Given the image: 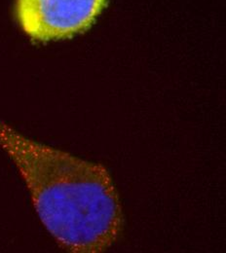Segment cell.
<instances>
[{
    "label": "cell",
    "mask_w": 226,
    "mask_h": 253,
    "mask_svg": "<svg viewBox=\"0 0 226 253\" xmlns=\"http://www.w3.org/2000/svg\"><path fill=\"white\" fill-rule=\"evenodd\" d=\"M0 146L19 169L46 229L72 253H101L122 227L118 195L107 170L35 142L0 122Z\"/></svg>",
    "instance_id": "6da1fadb"
},
{
    "label": "cell",
    "mask_w": 226,
    "mask_h": 253,
    "mask_svg": "<svg viewBox=\"0 0 226 253\" xmlns=\"http://www.w3.org/2000/svg\"><path fill=\"white\" fill-rule=\"evenodd\" d=\"M107 0H17L16 14L28 35L40 41L64 39L85 32Z\"/></svg>",
    "instance_id": "7a4b0ae2"
}]
</instances>
